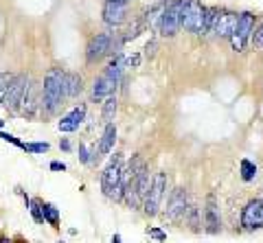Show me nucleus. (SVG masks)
Wrapping results in <instances>:
<instances>
[{
    "mask_svg": "<svg viewBox=\"0 0 263 243\" xmlns=\"http://www.w3.org/2000/svg\"><path fill=\"white\" fill-rule=\"evenodd\" d=\"M110 46H112V35L110 33H99L90 39V44L86 48V59L88 64H95L99 59H103L105 55L110 53Z\"/></svg>",
    "mask_w": 263,
    "mask_h": 243,
    "instance_id": "1a4fd4ad",
    "label": "nucleus"
},
{
    "mask_svg": "<svg viewBox=\"0 0 263 243\" xmlns=\"http://www.w3.org/2000/svg\"><path fill=\"white\" fill-rule=\"evenodd\" d=\"M147 234H149V237H154L156 241H167V234H164L160 228H149V230H147Z\"/></svg>",
    "mask_w": 263,
    "mask_h": 243,
    "instance_id": "c756f323",
    "label": "nucleus"
},
{
    "mask_svg": "<svg viewBox=\"0 0 263 243\" xmlns=\"http://www.w3.org/2000/svg\"><path fill=\"white\" fill-rule=\"evenodd\" d=\"M217 7H209L206 9V20H204V33H211L213 29V22H215V15H217Z\"/></svg>",
    "mask_w": 263,
    "mask_h": 243,
    "instance_id": "bb28decb",
    "label": "nucleus"
},
{
    "mask_svg": "<svg viewBox=\"0 0 263 243\" xmlns=\"http://www.w3.org/2000/svg\"><path fill=\"white\" fill-rule=\"evenodd\" d=\"M37 84L29 81L27 88H24V94H22V101H20V108H22V114L27 118L35 116V110H37Z\"/></svg>",
    "mask_w": 263,
    "mask_h": 243,
    "instance_id": "dca6fc26",
    "label": "nucleus"
},
{
    "mask_svg": "<svg viewBox=\"0 0 263 243\" xmlns=\"http://www.w3.org/2000/svg\"><path fill=\"white\" fill-rule=\"evenodd\" d=\"M204 20H206V7L200 0H184L182 15H180V27H184L189 33L202 35L204 33Z\"/></svg>",
    "mask_w": 263,
    "mask_h": 243,
    "instance_id": "7ed1b4c3",
    "label": "nucleus"
},
{
    "mask_svg": "<svg viewBox=\"0 0 263 243\" xmlns=\"http://www.w3.org/2000/svg\"><path fill=\"white\" fill-rule=\"evenodd\" d=\"M0 243H13L11 239H7V237H0Z\"/></svg>",
    "mask_w": 263,
    "mask_h": 243,
    "instance_id": "f704fd0d",
    "label": "nucleus"
},
{
    "mask_svg": "<svg viewBox=\"0 0 263 243\" xmlns=\"http://www.w3.org/2000/svg\"><path fill=\"white\" fill-rule=\"evenodd\" d=\"M121 173H123V158L121 153H114V158L110 160V165L103 169L101 173V191L105 197H110L114 201L123 199V184H121Z\"/></svg>",
    "mask_w": 263,
    "mask_h": 243,
    "instance_id": "f03ea898",
    "label": "nucleus"
},
{
    "mask_svg": "<svg viewBox=\"0 0 263 243\" xmlns=\"http://www.w3.org/2000/svg\"><path fill=\"white\" fill-rule=\"evenodd\" d=\"M51 171H66L64 162H51Z\"/></svg>",
    "mask_w": 263,
    "mask_h": 243,
    "instance_id": "7c9ffc66",
    "label": "nucleus"
},
{
    "mask_svg": "<svg viewBox=\"0 0 263 243\" xmlns=\"http://www.w3.org/2000/svg\"><path fill=\"white\" fill-rule=\"evenodd\" d=\"M257 177V165L250 160H241V180L243 182H252Z\"/></svg>",
    "mask_w": 263,
    "mask_h": 243,
    "instance_id": "4be33fe9",
    "label": "nucleus"
},
{
    "mask_svg": "<svg viewBox=\"0 0 263 243\" xmlns=\"http://www.w3.org/2000/svg\"><path fill=\"white\" fill-rule=\"evenodd\" d=\"M252 44L257 46V48H263V20H261V24L257 27V31L252 33Z\"/></svg>",
    "mask_w": 263,
    "mask_h": 243,
    "instance_id": "c85d7f7f",
    "label": "nucleus"
},
{
    "mask_svg": "<svg viewBox=\"0 0 263 243\" xmlns=\"http://www.w3.org/2000/svg\"><path fill=\"white\" fill-rule=\"evenodd\" d=\"M252 31H254V15L250 11H243L239 15V20H237V29H235V33L230 35V44H233V51L237 53H241L246 46H248V39L252 35Z\"/></svg>",
    "mask_w": 263,
    "mask_h": 243,
    "instance_id": "423d86ee",
    "label": "nucleus"
},
{
    "mask_svg": "<svg viewBox=\"0 0 263 243\" xmlns=\"http://www.w3.org/2000/svg\"><path fill=\"white\" fill-rule=\"evenodd\" d=\"M186 210H189V197H186V191L182 186L171 191V197H169V204H167V219L171 224H178L186 217Z\"/></svg>",
    "mask_w": 263,
    "mask_h": 243,
    "instance_id": "0eeeda50",
    "label": "nucleus"
},
{
    "mask_svg": "<svg viewBox=\"0 0 263 243\" xmlns=\"http://www.w3.org/2000/svg\"><path fill=\"white\" fill-rule=\"evenodd\" d=\"M204 224H206V232L209 234H219L221 232L219 208H217V199H215L213 193L206 197V208H204Z\"/></svg>",
    "mask_w": 263,
    "mask_h": 243,
    "instance_id": "ddd939ff",
    "label": "nucleus"
},
{
    "mask_svg": "<svg viewBox=\"0 0 263 243\" xmlns=\"http://www.w3.org/2000/svg\"><path fill=\"white\" fill-rule=\"evenodd\" d=\"M60 149H64V151H70V143H68V140H66V138H64V140L60 143Z\"/></svg>",
    "mask_w": 263,
    "mask_h": 243,
    "instance_id": "473e14b6",
    "label": "nucleus"
},
{
    "mask_svg": "<svg viewBox=\"0 0 263 243\" xmlns=\"http://www.w3.org/2000/svg\"><path fill=\"white\" fill-rule=\"evenodd\" d=\"M42 217L48 226H53V228L60 226V208L55 204H42Z\"/></svg>",
    "mask_w": 263,
    "mask_h": 243,
    "instance_id": "412c9836",
    "label": "nucleus"
},
{
    "mask_svg": "<svg viewBox=\"0 0 263 243\" xmlns=\"http://www.w3.org/2000/svg\"><path fill=\"white\" fill-rule=\"evenodd\" d=\"M127 11H129L127 3H105L103 5V20H105V24L119 27L121 22H125Z\"/></svg>",
    "mask_w": 263,
    "mask_h": 243,
    "instance_id": "4468645a",
    "label": "nucleus"
},
{
    "mask_svg": "<svg viewBox=\"0 0 263 243\" xmlns=\"http://www.w3.org/2000/svg\"><path fill=\"white\" fill-rule=\"evenodd\" d=\"M86 103H79V105H75L68 114H66L60 123H57V127H60V132H64V134H68V132H75V129H79V125L86 120Z\"/></svg>",
    "mask_w": 263,
    "mask_h": 243,
    "instance_id": "f8f14e48",
    "label": "nucleus"
},
{
    "mask_svg": "<svg viewBox=\"0 0 263 243\" xmlns=\"http://www.w3.org/2000/svg\"><path fill=\"white\" fill-rule=\"evenodd\" d=\"M186 217H189V221H191V228L197 232L200 230V210H197V206H189V210H186Z\"/></svg>",
    "mask_w": 263,
    "mask_h": 243,
    "instance_id": "a878e982",
    "label": "nucleus"
},
{
    "mask_svg": "<svg viewBox=\"0 0 263 243\" xmlns=\"http://www.w3.org/2000/svg\"><path fill=\"white\" fill-rule=\"evenodd\" d=\"M22 151H27V153H46L48 151V143H24Z\"/></svg>",
    "mask_w": 263,
    "mask_h": 243,
    "instance_id": "393cba45",
    "label": "nucleus"
},
{
    "mask_svg": "<svg viewBox=\"0 0 263 243\" xmlns=\"http://www.w3.org/2000/svg\"><path fill=\"white\" fill-rule=\"evenodd\" d=\"M3 125H5V120H0V127H3Z\"/></svg>",
    "mask_w": 263,
    "mask_h": 243,
    "instance_id": "e433bc0d",
    "label": "nucleus"
},
{
    "mask_svg": "<svg viewBox=\"0 0 263 243\" xmlns=\"http://www.w3.org/2000/svg\"><path fill=\"white\" fill-rule=\"evenodd\" d=\"M164 193H167V173L158 171V173L154 175L149 191H147V195H145V199H143V210H145V215L154 217L156 213H158Z\"/></svg>",
    "mask_w": 263,
    "mask_h": 243,
    "instance_id": "20e7f679",
    "label": "nucleus"
},
{
    "mask_svg": "<svg viewBox=\"0 0 263 243\" xmlns=\"http://www.w3.org/2000/svg\"><path fill=\"white\" fill-rule=\"evenodd\" d=\"M114 116H117V96H108V99L103 101V108H101V118L105 125H110Z\"/></svg>",
    "mask_w": 263,
    "mask_h": 243,
    "instance_id": "aec40b11",
    "label": "nucleus"
},
{
    "mask_svg": "<svg viewBox=\"0 0 263 243\" xmlns=\"http://www.w3.org/2000/svg\"><path fill=\"white\" fill-rule=\"evenodd\" d=\"M13 77L15 75H11V72H0V105H3V101H5V94H7V90H9Z\"/></svg>",
    "mask_w": 263,
    "mask_h": 243,
    "instance_id": "b1692460",
    "label": "nucleus"
},
{
    "mask_svg": "<svg viewBox=\"0 0 263 243\" xmlns=\"http://www.w3.org/2000/svg\"><path fill=\"white\" fill-rule=\"evenodd\" d=\"M237 20H239V15L233 11H217L211 33H215L217 37H230L237 29Z\"/></svg>",
    "mask_w": 263,
    "mask_h": 243,
    "instance_id": "9b49d317",
    "label": "nucleus"
},
{
    "mask_svg": "<svg viewBox=\"0 0 263 243\" xmlns=\"http://www.w3.org/2000/svg\"><path fill=\"white\" fill-rule=\"evenodd\" d=\"M241 226L246 230L263 228V199H250L241 213Z\"/></svg>",
    "mask_w": 263,
    "mask_h": 243,
    "instance_id": "6e6552de",
    "label": "nucleus"
},
{
    "mask_svg": "<svg viewBox=\"0 0 263 243\" xmlns=\"http://www.w3.org/2000/svg\"><path fill=\"white\" fill-rule=\"evenodd\" d=\"M57 243H64V241H57Z\"/></svg>",
    "mask_w": 263,
    "mask_h": 243,
    "instance_id": "4c0bfd02",
    "label": "nucleus"
},
{
    "mask_svg": "<svg viewBox=\"0 0 263 243\" xmlns=\"http://www.w3.org/2000/svg\"><path fill=\"white\" fill-rule=\"evenodd\" d=\"M27 84H29L27 75H15V77H13L9 90H7V94H5V101H3V105H5V108L9 110V112H18Z\"/></svg>",
    "mask_w": 263,
    "mask_h": 243,
    "instance_id": "9d476101",
    "label": "nucleus"
},
{
    "mask_svg": "<svg viewBox=\"0 0 263 243\" xmlns=\"http://www.w3.org/2000/svg\"><path fill=\"white\" fill-rule=\"evenodd\" d=\"M105 3H129V0H105Z\"/></svg>",
    "mask_w": 263,
    "mask_h": 243,
    "instance_id": "c9c22d12",
    "label": "nucleus"
},
{
    "mask_svg": "<svg viewBox=\"0 0 263 243\" xmlns=\"http://www.w3.org/2000/svg\"><path fill=\"white\" fill-rule=\"evenodd\" d=\"M182 3L184 0H169L167 7H164L162 20H160V35L164 37H174L180 29V15H182Z\"/></svg>",
    "mask_w": 263,
    "mask_h": 243,
    "instance_id": "39448f33",
    "label": "nucleus"
},
{
    "mask_svg": "<svg viewBox=\"0 0 263 243\" xmlns=\"http://www.w3.org/2000/svg\"><path fill=\"white\" fill-rule=\"evenodd\" d=\"M114 143H117V125L110 123V125H105L103 129V136H101V140H99V156H105V153H110L112 147H114Z\"/></svg>",
    "mask_w": 263,
    "mask_h": 243,
    "instance_id": "6ab92c4d",
    "label": "nucleus"
},
{
    "mask_svg": "<svg viewBox=\"0 0 263 243\" xmlns=\"http://www.w3.org/2000/svg\"><path fill=\"white\" fill-rule=\"evenodd\" d=\"M114 88H117V81L108 77L105 72H101V75L95 79V86H92V101H105L108 96H112Z\"/></svg>",
    "mask_w": 263,
    "mask_h": 243,
    "instance_id": "2eb2a0df",
    "label": "nucleus"
},
{
    "mask_svg": "<svg viewBox=\"0 0 263 243\" xmlns=\"http://www.w3.org/2000/svg\"><path fill=\"white\" fill-rule=\"evenodd\" d=\"M64 99V70L53 66L51 70L44 75V84H42V110L46 114H55L60 103Z\"/></svg>",
    "mask_w": 263,
    "mask_h": 243,
    "instance_id": "f257e3e1",
    "label": "nucleus"
},
{
    "mask_svg": "<svg viewBox=\"0 0 263 243\" xmlns=\"http://www.w3.org/2000/svg\"><path fill=\"white\" fill-rule=\"evenodd\" d=\"M164 7H167V0H156V3L145 11L143 15V24L145 29H152V31H158L160 27V20H162V13H164Z\"/></svg>",
    "mask_w": 263,
    "mask_h": 243,
    "instance_id": "f3484780",
    "label": "nucleus"
},
{
    "mask_svg": "<svg viewBox=\"0 0 263 243\" xmlns=\"http://www.w3.org/2000/svg\"><path fill=\"white\" fill-rule=\"evenodd\" d=\"M42 204H44L42 199H31V204H29L31 217H33V221H35V224H44V217H42Z\"/></svg>",
    "mask_w": 263,
    "mask_h": 243,
    "instance_id": "5701e85b",
    "label": "nucleus"
},
{
    "mask_svg": "<svg viewBox=\"0 0 263 243\" xmlns=\"http://www.w3.org/2000/svg\"><path fill=\"white\" fill-rule=\"evenodd\" d=\"M84 90V79L77 72H64V99H75Z\"/></svg>",
    "mask_w": 263,
    "mask_h": 243,
    "instance_id": "a211bd4d",
    "label": "nucleus"
},
{
    "mask_svg": "<svg viewBox=\"0 0 263 243\" xmlns=\"http://www.w3.org/2000/svg\"><path fill=\"white\" fill-rule=\"evenodd\" d=\"M138 62H141V57H138V55H134V57H129V59L125 62V66H134V68H136Z\"/></svg>",
    "mask_w": 263,
    "mask_h": 243,
    "instance_id": "2f4dec72",
    "label": "nucleus"
},
{
    "mask_svg": "<svg viewBox=\"0 0 263 243\" xmlns=\"http://www.w3.org/2000/svg\"><path fill=\"white\" fill-rule=\"evenodd\" d=\"M0 140L11 143V145H15V147H18V149H22V147H24V143H22L20 138H15L13 134H7V132H0Z\"/></svg>",
    "mask_w": 263,
    "mask_h": 243,
    "instance_id": "cd10ccee",
    "label": "nucleus"
},
{
    "mask_svg": "<svg viewBox=\"0 0 263 243\" xmlns=\"http://www.w3.org/2000/svg\"><path fill=\"white\" fill-rule=\"evenodd\" d=\"M112 243H121V237H119V234H114V237H112Z\"/></svg>",
    "mask_w": 263,
    "mask_h": 243,
    "instance_id": "72a5a7b5",
    "label": "nucleus"
}]
</instances>
